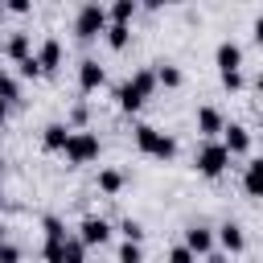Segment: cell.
Instances as JSON below:
<instances>
[{"mask_svg": "<svg viewBox=\"0 0 263 263\" xmlns=\"http://www.w3.org/2000/svg\"><path fill=\"white\" fill-rule=\"evenodd\" d=\"M152 90H156V78H152V66H144V70H136L119 90H115V103H119V111H140L148 99H152Z\"/></svg>", "mask_w": 263, "mask_h": 263, "instance_id": "cell-1", "label": "cell"}, {"mask_svg": "<svg viewBox=\"0 0 263 263\" xmlns=\"http://www.w3.org/2000/svg\"><path fill=\"white\" fill-rule=\"evenodd\" d=\"M136 148L144 156H152V160H173L177 156V140L168 132H160V127H152V123H140L136 127Z\"/></svg>", "mask_w": 263, "mask_h": 263, "instance_id": "cell-2", "label": "cell"}, {"mask_svg": "<svg viewBox=\"0 0 263 263\" xmlns=\"http://www.w3.org/2000/svg\"><path fill=\"white\" fill-rule=\"evenodd\" d=\"M99 152H103V140H99V132H70V140H66V148H62V156H66V164H95L99 160Z\"/></svg>", "mask_w": 263, "mask_h": 263, "instance_id": "cell-3", "label": "cell"}, {"mask_svg": "<svg viewBox=\"0 0 263 263\" xmlns=\"http://www.w3.org/2000/svg\"><path fill=\"white\" fill-rule=\"evenodd\" d=\"M103 29H107V8L103 4H82L74 12V37L78 41H95V37H103Z\"/></svg>", "mask_w": 263, "mask_h": 263, "instance_id": "cell-4", "label": "cell"}, {"mask_svg": "<svg viewBox=\"0 0 263 263\" xmlns=\"http://www.w3.org/2000/svg\"><path fill=\"white\" fill-rule=\"evenodd\" d=\"M193 168H197L201 177H222V173L230 168V152H226L218 140H205V144L197 148V156H193Z\"/></svg>", "mask_w": 263, "mask_h": 263, "instance_id": "cell-5", "label": "cell"}, {"mask_svg": "<svg viewBox=\"0 0 263 263\" xmlns=\"http://www.w3.org/2000/svg\"><path fill=\"white\" fill-rule=\"evenodd\" d=\"M214 247H222V255H242L247 251V234L238 222H222L214 230Z\"/></svg>", "mask_w": 263, "mask_h": 263, "instance_id": "cell-6", "label": "cell"}, {"mask_svg": "<svg viewBox=\"0 0 263 263\" xmlns=\"http://www.w3.org/2000/svg\"><path fill=\"white\" fill-rule=\"evenodd\" d=\"M74 238H78L86 251H90V247H103V242L111 238V222H107V218H82V226H78Z\"/></svg>", "mask_w": 263, "mask_h": 263, "instance_id": "cell-7", "label": "cell"}, {"mask_svg": "<svg viewBox=\"0 0 263 263\" xmlns=\"http://www.w3.org/2000/svg\"><path fill=\"white\" fill-rule=\"evenodd\" d=\"M33 62H37L41 74H58V70H62V41H58V37H45V41L37 45Z\"/></svg>", "mask_w": 263, "mask_h": 263, "instance_id": "cell-8", "label": "cell"}, {"mask_svg": "<svg viewBox=\"0 0 263 263\" xmlns=\"http://www.w3.org/2000/svg\"><path fill=\"white\" fill-rule=\"evenodd\" d=\"M103 82H107V70L95 58H82L78 62V90L82 95H95V90H103Z\"/></svg>", "mask_w": 263, "mask_h": 263, "instance_id": "cell-9", "label": "cell"}, {"mask_svg": "<svg viewBox=\"0 0 263 263\" xmlns=\"http://www.w3.org/2000/svg\"><path fill=\"white\" fill-rule=\"evenodd\" d=\"M218 144H222V148L230 152V160H234V156H247V152H251V132H247L242 123H226V127H222V140H218Z\"/></svg>", "mask_w": 263, "mask_h": 263, "instance_id": "cell-10", "label": "cell"}, {"mask_svg": "<svg viewBox=\"0 0 263 263\" xmlns=\"http://www.w3.org/2000/svg\"><path fill=\"white\" fill-rule=\"evenodd\" d=\"M181 247H185V251H189L193 259H205V255L214 251V230H210V226H197V222H193V226L185 230V242H181Z\"/></svg>", "mask_w": 263, "mask_h": 263, "instance_id": "cell-11", "label": "cell"}, {"mask_svg": "<svg viewBox=\"0 0 263 263\" xmlns=\"http://www.w3.org/2000/svg\"><path fill=\"white\" fill-rule=\"evenodd\" d=\"M214 62H218V74H238L242 70V45L238 41H218Z\"/></svg>", "mask_w": 263, "mask_h": 263, "instance_id": "cell-12", "label": "cell"}, {"mask_svg": "<svg viewBox=\"0 0 263 263\" xmlns=\"http://www.w3.org/2000/svg\"><path fill=\"white\" fill-rule=\"evenodd\" d=\"M222 127H226V115L218 107H197V136L201 140H218Z\"/></svg>", "mask_w": 263, "mask_h": 263, "instance_id": "cell-13", "label": "cell"}, {"mask_svg": "<svg viewBox=\"0 0 263 263\" xmlns=\"http://www.w3.org/2000/svg\"><path fill=\"white\" fill-rule=\"evenodd\" d=\"M152 78H156V86L177 90V86L185 82V70H181V66H173V62H156V66H152Z\"/></svg>", "mask_w": 263, "mask_h": 263, "instance_id": "cell-14", "label": "cell"}, {"mask_svg": "<svg viewBox=\"0 0 263 263\" xmlns=\"http://www.w3.org/2000/svg\"><path fill=\"white\" fill-rule=\"evenodd\" d=\"M70 132H74L70 123H49V127L41 132V148H45V152H62L66 140H70Z\"/></svg>", "mask_w": 263, "mask_h": 263, "instance_id": "cell-15", "label": "cell"}, {"mask_svg": "<svg viewBox=\"0 0 263 263\" xmlns=\"http://www.w3.org/2000/svg\"><path fill=\"white\" fill-rule=\"evenodd\" d=\"M123 185H127V173H123V168H99V193L119 197Z\"/></svg>", "mask_w": 263, "mask_h": 263, "instance_id": "cell-16", "label": "cell"}, {"mask_svg": "<svg viewBox=\"0 0 263 263\" xmlns=\"http://www.w3.org/2000/svg\"><path fill=\"white\" fill-rule=\"evenodd\" d=\"M0 53H8L12 62H25V58L33 53V41H29V33H12V37L0 45Z\"/></svg>", "mask_w": 263, "mask_h": 263, "instance_id": "cell-17", "label": "cell"}, {"mask_svg": "<svg viewBox=\"0 0 263 263\" xmlns=\"http://www.w3.org/2000/svg\"><path fill=\"white\" fill-rule=\"evenodd\" d=\"M242 189H247V197H263V160H247Z\"/></svg>", "mask_w": 263, "mask_h": 263, "instance_id": "cell-18", "label": "cell"}, {"mask_svg": "<svg viewBox=\"0 0 263 263\" xmlns=\"http://www.w3.org/2000/svg\"><path fill=\"white\" fill-rule=\"evenodd\" d=\"M140 12V4L136 0H115L111 8H107V25H132V16Z\"/></svg>", "mask_w": 263, "mask_h": 263, "instance_id": "cell-19", "label": "cell"}, {"mask_svg": "<svg viewBox=\"0 0 263 263\" xmlns=\"http://www.w3.org/2000/svg\"><path fill=\"white\" fill-rule=\"evenodd\" d=\"M103 41H107L111 49H127V41H132V25H107V29H103Z\"/></svg>", "mask_w": 263, "mask_h": 263, "instance_id": "cell-20", "label": "cell"}, {"mask_svg": "<svg viewBox=\"0 0 263 263\" xmlns=\"http://www.w3.org/2000/svg\"><path fill=\"white\" fill-rule=\"evenodd\" d=\"M0 99L12 107V103H21V78L16 74H8V70H0Z\"/></svg>", "mask_w": 263, "mask_h": 263, "instance_id": "cell-21", "label": "cell"}, {"mask_svg": "<svg viewBox=\"0 0 263 263\" xmlns=\"http://www.w3.org/2000/svg\"><path fill=\"white\" fill-rule=\"evenodd\" d=\"M58 263H86V247L74 238V234H66V242H62V255H58Z\"/></svg>", "mask_w": 263, "mask_h": 263, "instance_id": "cell-22", "label": "cell"}, {"mask_svg": "<svg viewBox=\"0 0 263 263\" xmlns=\"http://www.w3.org/2000/svg\"><path fill=\"white\" fill-rule=\"evenodd\" d=\"M119 234H123V242H144V234H148V230H144L136 218H123V222H119Z\"/></svg>", "mask_w": 263, "mask_h": 263, "instance_id": "cell-23", "label": "cell"}, {"mask_svg": "<svg viewBox=\"0 0 263 263\" xmlns=\"http://www.w3.org/2000/svg\"><path fill=\"white\" fill-rule=\"evenodd\" d=\"M119 263H144V247L140 242H123L119 247Z\"/></svg>", "mask_w": 263, "mask_h": 263, "instance_id": "cell-24", "label": "cell"}, {"mask_svg": "<svg viewBox=\"0 0 263 263\" xmlns=\"http://www.w3.org/2000/svg\"><path fill=\"white\" fill-rule=\"evenodd\" d=\"M0 263H21V247L16 242H0Z\"/></svg>", "mask_w": 263, "mask_h": 263, "instance_id": "cell-25", "label": "cell"}, {"mask_svg": "<svg viewBox=\"0 0 263 263\" xmlns=\"http://www.w3.org/2000/svg\"><path fill=\"white\" fill-rule=\"evenodd\" d=\"M16 70H21V78H41V70H37V62H33V53H29L25 62H16Z\"/></svg>", "mask_w": 263, "mask_h": 263, "instance_id": "cell-26", "label": "cell"}, {"mask_svg": "<svg viewBox=\"0 0 263 263\" xmlns=\"http://www.w3.org/2000/svg\"><path fill=\"white\" fill-rule=\"evenodd\" d=\"M222 86H226L230 95H238V90L247 86V82H242V70H238V74H222Z\"/></svg>", "mask_w": 263, "mask_h": 263, "instance_id": "cell-27", "label": "cell"}, {"mask_svg": "<svg viewBox=\"0 0 263 263\" xmlns=\"http://www.w3.org/2000/svg\"><path fill=\"white\" fill-rule=\"evenodd\" d=\"M168 263H197V259H193L185 247H173V251H168Z\"/></svg>", "mask_w": 263, "mask_h": 263, "instance_id": "cell-28", "label": "cell"}, {"mask_svg": "<svg viewBox=\"0 0 263 263\" xmlns=\"http://www.w3.org/2000/svg\"><path fill=\"white\" fill-rule=\"evenodd\" d=\"M4 12H29V4L25 0H12V4H4Z\"/></svg>", "mask_w": 263, "mask_h": 263, "instance_id": "cell-29", "label": "cell"}, {"mask_svg": "<svg viewBox=\"0 0 263 263\" xmlns=\"http://www.w3.org/2000/svg\"><path fill=\"white\" fill-rule=\"evenodd\" d=\"M205 263H230V255H222V251H210V255H205Z\"/></svg>", "mask_w": 263, "mask_h": 263, "instance_id": "cell-30", "label": "cell"}, {"mask_svg": "<svg viewBox=\"0 0 263 263\" xmlns=\"http://www.w3.org/2000/svg\"><path fill=\"white\" fill-rule=\"evenodd\" d=\"M4 123H8V103L0 99V127H4Z\"/></svg>", "mask_w": 263, "mask_h": 263, "instance_id": "cell-31", "label": "cell"}, {"mask_svg": "<svg viewBox=\"0 0 263 263\" xmlns=\"http://www.w3.org/2000/svg\"><path fill=\"white\" fill-rule=\"evenodd\" d=\"M0 242H8V226L4 222H0Z\"/></svg>", "mask_w": 263, "mask_h": 263, "instance_id": "cell-32", "label": "cell"}, {"mask_svg": "<svg viewBox=\"0 0 263 263\" xmlns=\"http://www.w3.org/2000/svg\"><path fill=\"white\" fill-rule=\"evenodd\" d=\"M0 177H4V152H0Z\"/></svg>", "mask_w": 263, "mask_h": 263, "instance_id": "cell-33", "label": "cell"}, {"mask_svg": "<svg viewBox=\"0 0 263 263\" xmlns=\"http://www.w3.org/2000/svg\"><path fill=\"white\" fill-rule=\"evenodd\" d=\"M0 21H4V4H0Z\"/></svg>", "mask_w": 263, "mask_h": 263, "instance_id": "cell-34", "label": "cell"}, {"mask_svg": "<svg viewBox=\"0 0 263 263\" xmlns=\"http://www.w3.org/2000/svg\"><path fill=\"white\" fill-rule=\"evenodd\" d=\"M0 205H4V193H0Z\"/></svg>", "mask_w": 263, "mask_h": 263, "instance_id": "cell-35", "label": "cell"}]
</instances>
